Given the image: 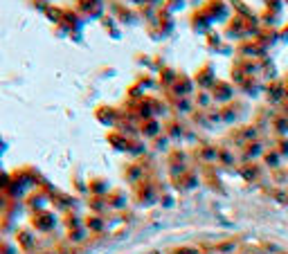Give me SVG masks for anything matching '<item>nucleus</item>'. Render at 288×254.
Returning <instances> with one entry per match:
<instances>
[{"label":"nucleus","instance_id":"3","mask_svg":"<svg viewBox=\"0 0 288 254\" xmlns=\"http://www.w3.org/2000/svg\"><path fill=\"white\" fill-rule=\"evenodd\" d=\"M239 54H261V43L245 41V45H239Z\"/></svg>","mask_w":288,"mask_h":254},{"label":"nucleus","instance_id":"4","mask_svg":"<svg viewBox=\"0 0 288 254\" xmlns=\"http://www.w3.org/2000/svg\"><path fill=\"white\" fill-rule=\"evenodd\" d=\"M95 7H99V0H79V9L84 11H95Z\"/></svg>","mask_w":288,"mask_h":254},{"label":"nucleus","instance_id":"1","mask_svg":"<svg viewBox=\"0 0 288 254\" xmlns=\"http://www.w3.org/2000/svg\"><path fill=\"white\" fill-rule=\"evenodd\" d=\"M171 90L178 94V97H187V94H189V90H191V81L187 79V76H180V79L174 81Z\"/></svg>","mask_w":288,"mask_h":254},{"label":"nucleus","instance_id":"6","mask_svg":"<svg viewBox=\"0 0 288 254\" xmlns=\"http://www.w3.org/2000/svg\"><path fill=\"white\" fill-rule=\"evenodd\" d=\"M149 3H160V0H149Z\"/></svg>","mask_w":288,"mask_h":254},{"label":"nucleus","instance_id":"8","mask_svg":"<svg viewBox=\"0 0 288 254\" xmlns=\"http://www.w3.org/2000/svg\"><path fill=\"white\" fill-rule=\"evenodd\" d=\"M133 3H135V0H133ZM138 3H140V0H138Z\"/></svg>","mask_w":288,"mask_h":254},{"label":"nucleus","instance_id":"5","mask_svg":"<svg viewBox=\"0 0 288 254\" xmlns=\"http://www.w3.org/2000/svg\"><path fill=\"white\" fill-rule=\"evenodd\" d=\"M142 131H144V135H156L158 133V124L153 122V124H144V128H142Z\"/></svg>","mask_w":288,"mask_h":254},{"label":"nucleus","instance_id":"7","mask_svg":"<svg viewBox=\"0 0 288 254\" xmlns=\"http://www.w3.org/2000/svg\"><path fill=\"white\" fill-rule=\"evenodd\" d=\"M268 3H273V0H268Z\"/></svg>","mask_w":288,"mask_h":254},{"label":"nucleus","instance_id":"2","mask_svg":"<svg viewBox=\"0 0 288 254\" xmlns=\"http://www.w3.org/2000/svg\"><path fill=\"white\" fill-rule=\"evenodd\" d=\"M214 97L221 99V102H227L232 97V86L230 84H216L214 88Z\"/></svg>","mask_w":288,"mask_h":254}]
</instances>
